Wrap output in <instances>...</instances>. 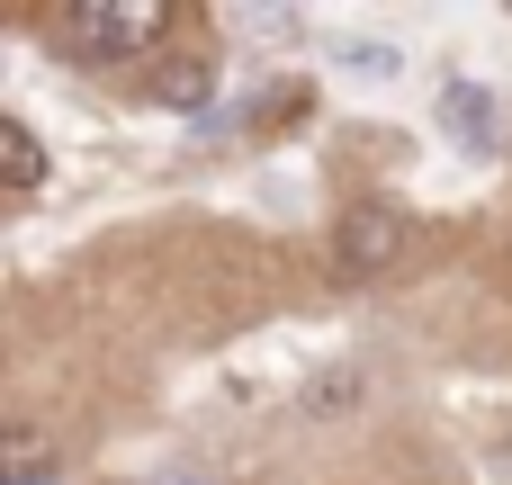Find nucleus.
<instances>
[{"instance_id": "f03ea898", "label": "nucleus", "mask_w": 512, "mask_h": 485, "mask_svg": "<svg viewBox=\"0 0 512 485\" xmlns=\"http://www.w3.org/2000/svg\"><path fill=\"white\" fill-rule=\"evenodd\" d=\"M405 252H414V225H405L396 207H378V198L342 207V225H333V261H342L351 279H387V270H405Z\"/></svg>"}, {"instance_id": "6e6552de", "label": "nucleus", "mask_w": 512, "mask_h": 485, "mask_svg": "<svg viewBox=\"0 0 512 485\" xmlns=\"http://www.w3.org/2000/svg\"><path fill=\"white\" fill-rule=\"evenodd\" d=\"M351 63H360V72H369V81H396V72H405V63H396V54H387V45H360V54H351Z\"/></svg>"}, {"instance_id": "7ed1b4c3", "label": "nucleus", "mask_w": 512, "mask_h": 485, "mask_svg": "<svg viewBox=\"0 0 512 485\" xmlns=\"http://www.w3.org/2000/svg\"><path fill=\"white\" fill-rule=\"evenodd\" d=\"M441 126H450L468 153H495V144H504V108H495L477 81H450V90H441Z\"/></svg>"}, {"instance_id": "0eeeda50", "label": "nucleus", "mask_w": 512, "mask_h": 485, "mask_svg": "<svg viewBox=\"0 0 512 485\" xmlns=\"http://www.w3.org/2000/svg\"><path fill=\"white\" fill-rule=\"evenodd\" d=\"M369 387H360V369H333V378H315V396H306V414H342V405H360Z\"/></svg>"}, {"instance_id": "f257e3e1", "label": "nucleus", "mask_w": 512, "mask_h": 485, "mask_svg": "<svg viewBox=\"0 0 512 485\" xmlns=\"http://www.w3.org/2000/svg\"><path fill=\"white\" fill-rule=\"evenodd\" d=\"M63 36L90 54H153L171 36V0H81L63 9Z\"/></svg>"}, {"instance_id": "423d86ee", "label": "nucleus", "mask_w": 512, "mask_h": 485, "mask_svg": "<svg viewBox=\"0 0 512 485\" xmlns=\"http://www.w3.org/2000/svg\"><path fill=\"white\" fill-rule=\"evenodd\" d=\"M0 180H9V198H36V180H45V153L18 117H0Z\"/></svg>"}, {"instance_id": "20e7f679", "label": "nucleus", "mask_w": 512, "mask_h": 485, "mask_svg": "<svg viewBox=\"0 0 512 485\" xmlns=\"http://www.w3.org/2000/svg\"><path fill=\"white\" fill-rule=\"evenodd\" d=\"M0 485H63L54 441H45L36 423H9V432H0Z\"/></svg>"}, {"instance_id": "39448f33", "label": "nucleus", "mask_w": 512, "mask_h": 485, "mask_svg": "<svg viewBox=\"0 0 512 485\" xmlns=\"http://www.w3.org/2000/svg\"><path fill=\"white\" fill-rule=\"evenodd\" d=\"M153 99H162V108H207V99H216V54H162Z\"/></svg>"}]
</instances>
